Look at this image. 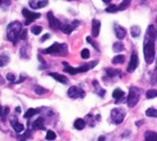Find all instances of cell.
Returning <instances> with one entry per match:
<instances>
[{"label":"cell","instance_id":"obj_24","mask_svg":"<svg viewBox=\"0 0 157 141\" xmlns=\"http://www.w3.org/2000/svg\"><path fill=\"white\" fill-rule=\"evenodd\" d=\"M113 48V51L115 53H120V52H122L125 48H124V44L121 42H117L113 44L112 46Z\"/></svg>","mask_w":157,"mask_h":141},{"label":"cell","instance_id":"obj_44","mask_svg":"<svg viewBox=\"0 0 157 141\" xmlns=\"http://www.w3.org/2000/svg\"><path fill=\"white\" fill-rule=\"evenodd\" d=\"M50 36H51V35H50L49 33H46V34H44V35L41 37V39H40V42H43L44 41H46L47 39H49V38H50Z\"/></svg>","mask_w":157,"mask_h":141},{"label":"cell","instance_id":"obj_35","mask_svg":"<svg viewBox=\"0 0 157 141\" xmlns=\"http://www.w3.org/2000/svg\"><path fill=\"white\" fill-rule=\"evenodd\" d=\"M146 97L147 99H154L157 97V91L155 90H149L146 91Z\"/></svg>","mask_w":157,"mask_h":141},{"label":"cell","instance_id":"obj_29","mask_svg":"<svg viewBox=\"0 0 157 141\" xmlns=\"http://www.w3.org/2000/svg\"><path fill=\"white\" fill-rule=\"evenodd\" d=\"M145 115L149 117H157V110L155 108H149L146 110Z\"/></svg>","mask_w":157,"mask_h":141},{"label":"cell","instance_id":"obj_22","mask_svg":"<svg viewBox=\"0 0 157 141\" xmlns=\"http://www.w3.org/2000/svg\"><path fill=\"white\" fill-rule=\"evenodd\" d=\"M140 34H141V28L138 25H134L131 28V35L133 38L138 37Z\"/></svg>","mask_w":157,"mask_h":141},{"label":"cell","instance_id":"obj_10","mask_svg":"<svg viewBox=\"0 0 157 141\" xmlns=\"http://www.w3.org/2000/svg\"><path fill=\"white\" fill-rule=\"evenodd\" d=\"M47 18H48V20H49V25H50V27H51L52 29H53V30H58V29H60V30H61L62 23H61V21H60L58 18H56L54 17V15H53V13H52V11L48 12Z\"/></svg>","mask_w":157,"mask_h":141},{"label":"cell","instance_id":"obj_49","mask_svg":"<svg viewBox=\"0 0 157 141\" xmlns=\"http://www.w3.org/2000/svg\"><path fill=\"white\" fill-rule=\"evenodd\" d=\"M69 1H71V0H69Z\"/></svg>","mask_w":157,"mask_h":141},{"label":"cell","instance_id":"obj_4","mask_svg":"<svg viewBox=\"0 0 157 141\" xmlns=\"http://www.w3.org/2000/svg\"><path fill=\"white\" fill-rule=\"evenodd\" d=\"M142 95V90L137 87H131L129 94L127 97V104L129 107L132 108L137 105Z\"/></svg>","mask_w":157,"mask_h":141},{"label":"cell","instance_id":"obj_26","mask_svg":"<svg viewBox=\"0 0 157 141\" xmlns=\"http://www.w3.org/2000/svg\"><path fill=\"white\" fill-rule=\"evenodd\" d=\"M31 132H32V129H31V128H30V129L29 128L24 134H22L21 136H19V137L17 138L18 141H27V139H29L30 138Z\"/></svg>","mask_w":157,"mask_h":141},{"label":"cell","instance_id":"obj_42","mask_svg":"<svg viewBox=\"0 0 157 141\" xmlns=\"http://www.w3.org/2000/svg\"><path fill=\"white\" fill-rule=\"evenodd\" d=\"M152 85H155V83H156L157 82V67L155 69V71H154V74H153V76H152Z\"/></svg>","mask_w":157,"mask_h":141},{"label":"cell","instance_id":"obj_39","mask_svg":"<svg viewBox=\"0 0 157 141\" xmlns=\"http://www.w3.org/2000/svg\"><path fill=\"white\" fill-rule=\"evenodd\" d=\"M26 49H27V46H26V45H24L22 48H20V56L23 57V58H28V57H29V56L27 55L28 54H27V52H26Z\"/></svg>","mask_w":157,"mask_h":141},{"label":"cell","instance_id":"obj_32","mask_svg":"<svg viewBox=\"0 0 157 141\" xmlns=\"http://www.w3.org/2000/svg\"><path fill=\"white\" fill-rule=\"evenodd\" d=\"M117 11H119V7H118V6H116L114 4H110V6H109L106 8V12H108V13H114Z\"/></svg>","mask_w":157,"mask_h":141},{"label":"cell","instance_id":"obj_7","mask_svg":"<svg viewBox=\"0 0 157 141\" xmlns=\"http://www.w3.org/2000/svg\"><path fill=\"white\" fill-rule=\"evenodd\" d=\"M22 15L24 16V18H26V22L25 25H29V23H31L32 21L38 19L40 18L41 14L40 13H35V12H31L29 10H28L27 8H23L22 9Z\"/></svg>","mask_w":157,"mask_h":141},{"label":"cell","instance_id":"obj_5","mask_svg":"<svg viewBox=\"0 0 157 141\" xmlns=\"http://www.w3.org/2000/svg\"><path fill=\"white\" fill-rule=\"evenodd\" d=\"M110 116H111V121H112L113 124L121 125L123 122V120H124L125 112L122 109H121V108H114L111 111Z\"/></svg>","mask_w":157,"mask_h":141},{"label":"cell","instance_id":"obj_8","mask_svg":"<svg viewBox=\"0 0 157 141\" xmlns=\"http://www.w3.org/2000/svg\"><path fill=\"white\" fill-rule=\"evenodd\" d=\"M138 66H139V57H138L137 53L135 51H133L131 54V59H130L129 66L127 67V72L132 73L137 68Z\"/></svg>","mask_w":157,"mask_h":141},{"label":"cell","instance_id":"obj_23","mask_svg":"<svg viewBox=\"0 0 157 141\" xmlns=\"http://www.w3.org/2000/svg\"><path fill=\"white\" fill-rule=\"evenodd\" d=\"M123 96H124V91H123L121 89H120V88L115 89L114 91H113V93H112V97H113L114 99H117V100L121 99Z\"/></svg>","mask_w":157,"mask_h":141},{"label":"cell","instance_id":"obj_2","mask_svg":"<svg viewBox=\"0 0 157 141\" xmlns=\"http://www.w3.org/2000/svg\"><path fill=\"white\" fill-rule=\"evenodd\" d=\"M22 31V24L19 21L10 22L6 27V38L14 45L17 44Z\"/></svg>","mask_w":157,"mask_h":141},{"label":"cell","instance_id":"obj_43","mask_svg":"<svg viewBox=\"0 0 157 141\" xmlns=\"http://www.w3.org/2000/svg\"><path fill=\"white\" fill-rule=\"evenodd\" d=\"M38 59L40 60V63L41 64L42 67H45V66H46V62H45V60H44L40 55H38Z\"/></svg>","mask_w":157,"mask_h":141},{"label":"cell","instance_id":"obj_1","mask_svg":"<svg viewBox=\"0 0 157 141\" xmlns=\"http://www.w3.org/2000/svg\"><path fill=\"white\" fill-rule=\"evenodd\" d=\"M144 54L146 64L152 65L155 61V39L152 38L145 34L144 39Z\"/></svg>","mask_w":157,"mask_h":141},{"label":"cell","instance_id":"obj_38","mask_svg":"<svg viewBox=\"0 0 157 141\" xmlns=\"http://www.w3.org/2000/svg\"><path fill=\"white\" fill-rule=\"evenodd\" d=\"M27 37H28V30H22L20 36H19V40L25 41V40H27Z\"/></svg>","mask_w":157,"mask_h":141},{"label":"cell","instance_id":"obj_31","mask_svg":"<svg viewBox=\"0 0 157 141\" xmlns=\"http://www.w3.org/2000/svg\"><path fill=\"white\" fill-rule=\"evenodd\" d=\"M8 62H9V57L8 56H6L5 54H1L0 55V66L1 67L6 66Z\"/></svg>","mask_w":157,"mask_h":141},{"label":"cell","instance_id":"obj_18","mask_svg":"<svg viewBox=\"0 0 157 141\" xmlns=\"http://www.w3.org/2000/svg\"><path fill=\"white\" fill-rule=\"evenodd\" d=\"M40 109H35V108H29L24 115V118L26 119H29L31 118L32 116H34L35 115L37 114H40Z\"/></svg>","mask_w":157,"mask_h":141},{"label":"cell","instance_id":"obj_3","mask_svg":"<svg viewBox=\"0 0 157 141\" xmlns=\"http://www.w3.org/2000/svg\"><path fill=\"white\" fill-rule=\"evenodd\" d=\"M42 53L45 54H51V55L66 56L68 54V46L65 43L54 42L52 45H51L47 49L42 50Z\"/></svg>","mask_w":157,"mask_h":141},{"label":"cell","instance_id":"obj_41","mask_svg":"<svg viewBox=\"0 0 157 141\" xmlns=\"http://www.w3.org/2000/svg\"><path fill=\"white\" fill-rule=\"evenodd\" d=\"M9 107H6V108H4L3 109V113H2V121L3 122H5V120H6V116L8 115V113H9Z\"/></svg>","mask_w":157,"mask_h":141},{"label":"cell","instance_id":"obj_15","mask_svg":"<svg viewBox=\"0 0 157 141\" xmlns=\"http://www.w3.org/2000/svg\"><path fill=\"white\" fill-rule=\"evenodd\" d=\"M49 76H51L52 78H53L55 80L59 81L60 83H63V84H66L68 82V79L63 76V75H61L59 73H49Z\"/></svg>","mask_w":157,"mask_h":141},{"label":"cell","instance_id":"obj_21","mask_svg":"<svg viewBox=\"0 0 157 141\" xmlns=\"http://www.w3.org/2000/svg\"><path fill=\"white\" fill-rule=\"evenodd\" d=\"M86 122L84 119H81V118L76 119V120L75 121V124H74L75 127L77 130H82V129H84L85 127H86Z\"/></svg>","mask_w":157,"mask_h":141},{"label":"cell","instance_id":"obj_30","mask_svg":"<svg viewBox=\"0 0 157 141\" xmlns=\"http://www.w3.org/2000/svg\"><path fill=\"white\" fill-rule=\"evenodd\" d=\"M86 42H87L88 43H90V44H91V45H92V46H93V47L98 51V52H99V51H100V50H99V47H98V43L96 42V41H95V40H93L91 37L87 36V37H86Z\"/></svg>","mask_w":157,"mask_h":141},{"label":"cell","instance_id":"obj_12","mask_svg":"<svg viewBox=\"0 0 157 141\" xmlns=\"http://www.w3.org/2000/svg\"><path fill=\"white\" fill-rule=\"evenodd\" d=\"M31 129L32 130H37V129H40V130H46L45 127H44V118L43 117H39L37 118L31 125Z\"/></svg>","mask_w":157,"mask_h":141},{"label":"cell","instance_id":"obj_17","mask_svg":"<svg viewBox=\"0 0 157 141\" xmlns=\"http://www.w3.org/2000/svg\"><path fill=\"white\" fill-rule=\"evenodd\" d=\"M106 74L108 75V77L109 78H114L116 76H119L121 74V70L117 69V68H111V67H107L105 69Z\"/></svg>","mask_w":157,"mask_h":141},{"label":"cell","instance_id":"obj_6","mask_svg":"<svg viewBox=\"0 0 157 141\" xmlns=\"http://www.w3.org/2000/svg\"><path fill=\"white\" fill-rule=\"evenodd\" d=\"M67 94L72 99H77V98L83 99L86 96L84 90H82L81 88H78V87H75V86L70 87L67 91Z\"/></svg>","mask_w":157,"mask_h":141},{"label":"cell","instance_id":"obj_14","mask_svg":"<svg viewBox=\"0 0 157 141\" xmlns=\"http://www.w3.org/2000/svg\"><path fill=\"white\" fill-rule=\"evenodd\" d=\"M114 31H115L116 37L119 40H122L126 36V30L123 27H121V26H120L118 24L114 25Z\"/></svg>","mask_w":157,"mask_h":141},{"label":"cell","instance_id":"obj_9","mask_svg":"<svg viewBox=\"0 0 157 141\" xmlns=\"http://www.w3.org/2000/svg\"><path fill=\"white\" fill-rule=\"evenodd\" d=\"M9 124L11 125L16 133H21L22 131H24V126L18 122V119L15 115L9 117Z\"/></svg>","mask_w":157,"mask_h":141},{"label":"cell","instance_id":"obj_28","mask_svg":"<svg viewBox=\"0 0 157 141\" xmlns=\"http://www.w3.org/2000/svg\"><path fill=\"white\" fill-rule=\"evenodd\" d=\"M34 92H35L37 95H42V94L48 92V90H46V89H44V88H42V87H40V86H36V87L34 88Z\"/></svg>","mask_w":157,"mask_h":141},{"label":"cell","instance_id":"obj_33","mask_svg":"<svg viewBox=\"0 0 157 141\" xmlns=\"http://www.w3.org/2000/svg\"><path fill=\"white\" fill-rule=\"evenodd\" d=\"M56 134H55V132H53V131H52V130H48L47 131V134H46V139L49 141H52V140H54L55 139H56Z\"/></svg>","mask_w":157,"mask_h":141},{"label":"cell","instance_id":"obj_45","mask_svg":"<svg viewBox=\"0 0 157 141\" xmlns=\"http://www.w3.org/2000/svg\"><path fill=\"white\" fill-rule=\"evenodd\" d=\"M79 24H80V21H79V20H74V21L72 22V25H73L75 28L78 27V26H79Z\"/></svg>","mask_w":157,"mask_h":141},{"label":"cell","instance_id":"obj_47","mask_svg":"<svg viewBox=\"0 0 157 141\" xmlns=\"http://www.w3.org/2000/svg\"><path fill=\"white\" fill-rule=\"evenodd\" d=\"M103 2L106 3V4H109L111 2V0H103Z\"/></svg>","mask_w":157,"mask_h":141},{"label":"cell","instance_id":"obj_48","mask_svg":"<svg viewBox=\"0 0 157 141\" xmlns=\"http://www.w3.org/2000/svg\"><path fill=\"white\" fill-rule=\"evenodd\" d=\"M16 112L20 113V107H17V108H16Z\"/></svg>","mask_w":157,"mask_h":141},{"label":"cell","instance_id":"obj_34","mask_svg":"<svg viewBox=\"0 0 157 141\" xmlns=\"http://www.w3.org/2000/svg\"><path fill=\"white\" fill-rule=\"evenodd\" d=\"M86 119H88V121H86V123L89 125V127H93L95 126V123H96V118H94V116L92 115H87L86 116Z\"/></svg>","mask_w":157,"mask_h":141},{"label":"cell","instance_id":"obj_13","mask_svg":"<svg viewBox=\"0 0 157 141\" xmlns=\"http://www.w3.org/2000/svg\"><path fill=\"white\" fill-rule=\"evenodd\" d=\"M100 27H101V22L98 19L92 20V35H93V37L97 38L99 35Z\"/></svg>","mask_w":157,"mask_h":141},{"label":"cell","instance_id":"obj_25","mask_svg":"<svg viewBox=\"0 0 157 141\" xmlns=\"http://www.w3.org/2000/svg\"><path fill=\"white\" fill-rule=\"evenodd\" d=\"M125 61V56L123 54H118L112 59V64L117 65V64H123Z\"/></svg>","mask_w":157,"mask_h":141},{"label":"cell","instance_id":"obj_11","mask_svg":"<svg viewBox=\"0 0 157 141\" xmlns=\"http://www.w3.org/2000/svg\"><path fill=\"white\" fill-rule=\"evenodd\" d=\"M48 0H29V5L32 9H39L46 6L48 5Z\"/></svg>","mask_w":157,"mask_h":141},{"label":"cell","instance_id":"obj_20","mask_svg":"<svg viewBox=\"0 0 157 141\" xmlns=\"http://www.w3.org/2000/svg\"><path fill=\"white\" fill-rule=\"evenodd\" d=\"M75 28L71 24H62V27H61V30L63 32V33H65V34H67V35H69V34H71V32L75 30Z\"/></svg>","mask_w":157,"mask_h":141},{"label":"cell","instance_id":"obj_37","mask_svg":"<svg viewBox=\"0 0 157 141\" xmlns=\"http://www.w3.org/2000/svg\"><path fill=\"white\" fill-rule=\"evenodd\" d=\"M81 57L83 59H88L90 57V52L88 49H83L81 52Z\"/></svg>","mask_w":157,"mask_h":141},{"label":"cell","instance_id":"obj_40","mask_svg":"<svg viewBox=\"0 0 157 141\" xmlns=\"http://www.w3.org/2000/svg\"><path fill=\"white\" fill-rule=\"evenodd\" d=\"M6 80H8V81H10V82H14V81L16 80V77H15V75L12 74V73H7L6 76Z\"/></svg>","mask_w":157,"mask_h":141},{"label":"cell","instance_id":"obj_46","mask_svg":"<svg viewBox=\"0 0 157 141\" xmlns=\"http://www.w3.org/2000/svg\"><path fill=\"white\" fill-rule=\"evenodd\" d=\"M98 141H106V138H105L104 136H100V137L98 138Z\"/></svg>","mask_w":157,"mask_h":141},{"label":"cell","instance_id":"obj_19","mask_svg":"<svg viewBox=\"0 0 157 141\" xmlns=\"http://www.w3.org/2000/svg\"><path fill=\"white\" fill-rule=\"evenodd\" d=\"M144 137L145 141H157V133L155 131H146Z\"/></svg>","mask_w":157,"mask_h":141},{"label":"cell","instance_id":"obj_16","mask_svg":"<svg viewBox=\"0 0 157 141\" xmlns=\"http://www.w3.org/2000/svg\"><path fill=\"white\" fill-rule=\"evenodd\" d=\"M92 83H93V86L95 87V92H96L98 96L104 97L105 94H106V91H105L104 89H102V88L99 86V84H98V82L97 80H93Z\"/></svg>","mask_w":157,"mask_h":141},{"label":"cell","instance_id":"obj_27","mask_svg":"<svg viewBox=\"0 0 157 141\" xmlns=\"http://www.w3.org/2000/svg\"><path fill=\"white\" fill-rule=\"evenodd\" d=\"M130 5H131V0H123V1L118 6L119 11H123V10H125Z\"/></svg>","mask_w":157,"mask_h":141},{"label":"cell","instance_id":"obj_36","mask_svg":"<svg viewBox=\"0 0 157 141\" xmlns=\"http://www.w3.org/2000/svg\"><path fill=\"white\" fill-rule=\"evenodd\" d=\"M30 31L34 34V35H39L41 31H42V28L40 27V26H33V27H31V29H30Z\"/></svg>","mask_w":157,"mask_h":141}]
</instances>
